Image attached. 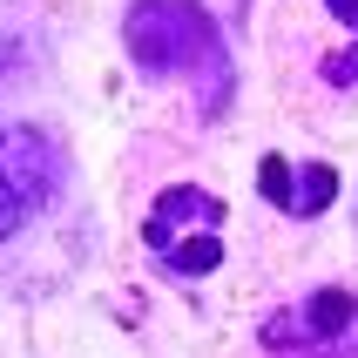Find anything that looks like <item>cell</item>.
<instances>
[{
	"label": "cell",
	"instance_id": "1",
	"mask_svg": "<svg viewBox=\"0 0 358 358\" xmlns=\"http://www.w3.org/2000/svg\"><path fill=\"white\" fill-rule=\"evenodd\" d=\"M122 55L136 61L149 81L189 75L203 95V115L217 122L237 95V61H230V41L210 20L203 0H129L122 14Z\"/></svg>",
	"mask_w": 358,
	"mask_h": 358
},
{
	"label": "cell",
	"instance_id": "3",
	"mask_svg": "<svg viewBox=\"0 0 358 358\" xmlns=\"http://www.w3.org/2000/svg\"><path fill=\"white\" fill-rule=\"evenodd\" d=\"M61 189V149L34 122H0V243L20 237Z\"/></svg>",
	"mask_w": 358,
	"mask_h": 358
},
{
	"label": "cell",
	"instance_id": "5",
	"mask_svg": "<svg viewBox=\"0 0 358 358\" xmlns=\"http://www.w3.org/2000/svg\"><path fill=\"white\" fill-rule=\"evenodd\" d=\"M257 189L271 210H284V217H324L331 210V196H338V169L331 162H291V156H257Z\"/></svg>",
	"mask_w": 358,
	"mask_h": 358
},
{
	"label": "cell",
	"instance_id": "4",
	"mask_svg": "<svg viewBox=\"0 0 358 358\" xmlns=\"http://www.w3.org/2000/svg\"><path fill=\"white\" fill-rule=\"evenodd\" d=\"M352 331H358V298L345 284H324L311 298L271 311V318L257 324V345L271 358H298V352H331V345H345Z\"/></svg>",
	"mask_w": 358,
	"mask_h": 358
},
{
	"label": "cell",
	"instance_id": "6",
	"mask_svg": "<svg viewBox=\"0 0 358 358\" xmlns=\"http://www.w3.org/2000/svg\"><path fill=\"white\" fill-rule=\"evenodd\" d=\"M318 75H324V88H358V41L352 48H331L318 61Z\"/></svg>",
	"mask_w": 358,
	"mask_h": 358
},
{
	"label": "cell",
	"instance_id": "8",
	"mask_svg": "<svg viewBox=\"0 0 358 358\" xmlns=\"http://www.w3.org/2000/svg\"><path fill=\"white\" fill-rule=\"evenodd\" d=\"M298 358H358L352 345H331V352H298Z\"/></svg>",
	"mask_w": 358,
	"mask_h": 358
},
{
	"label": "cell",
	"instance_id": "7",
	"mask_svg": "<svg viewBox=\"0 0 358 358\" xmlns=\"http://www.w3.org/2000/svg\"><path fill=\"white\" fill-rule=\"evenodd\" d=\"M324 14L338 20L345 34H358V0H324Z\"/></svg>",
	"mask_w": 358,
	"mask_h": 358
},
{
	"label": "cell",
	"instance_id": "2",
	"mask_svg": "<svg viewBox=\"0 0 358 358\" xmlns=\"http://www.w3.org/2000/svg\"><path fill=\"white\" fill-rule=\"evenodd\" d=\"M223 196H210L203 182H169L156 203H149V217H142V243H149V257L162 271H176V278H210L223 264Z\"/></svg>",
	"mask_w": 358,
	"mask_h": 358
}]
</instances>
